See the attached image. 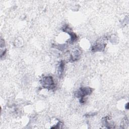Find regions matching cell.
<instances>
[{
  "instance_id": "6da1fadb",
  "label": "cell",
  "mask_w": 129,
  "mask_h": 129,
  "mask_svg": "<svg viewBox=\"0 0 129 129\" xmlns=\"http://www.w3.org/2000/svg\"><path fill=\"white\" fill-rule=\"evenodd\" d=\"M41 84L44 87L47 88L49 89H52L54 86L53 79L50 76L45 77L43 78L41 80Z\"/></svg>"
},
{
  "instance_id": "7a4b0ae2",
  "label": "cell",
  "mask_w": 129,
  "mask_h": 129,
  "mask_svg": "<svg viewBox=\"0 0 129 129\" xmlns=\"http://www.w3.org/2000/svg\"><path fill=\"white\" fill-rule=\"evenodd\" d=\"M92 90L90 88H81L77 93V96L82 98L81 101L83 99L84 97L86 96V95L91 93Z\"/></svg>"
}]
</instances>
